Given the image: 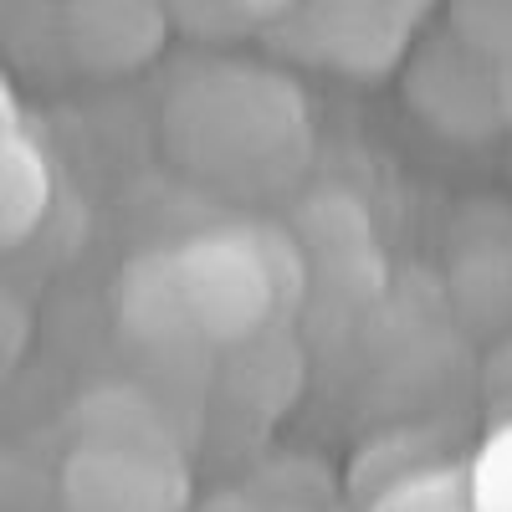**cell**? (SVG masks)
Wrapping results in <instances>:
<instances>
[{
	"instance_id": "7c38bea8",
	"label": "cell",
	"mask_w": 512,
	"mask_h": 512,
	"mask_svg": "<svg viewBox=\"0 0 512 512\" xmlns=\"http://www.w3.org/2000/svg\"><path fill=\"white\" fill-rule=\"evenodd\" d=\"M11 134H21V128H16V118H11V98H6V88H0V139H11Z\"/></svg>"
},
{
	"instance_id": "9c48e42d",
	"label": "cell",
	"mask_w": 512,
	"mask_h": 512,
	"mask_svg": "<svg viewBox=\"0 0 512 512\" xmlns=\"http://www.w3.org/2000/svg\"><path fill=\"white\" fill-rule=\"evenodd\" d=\"M446 31L456 41H466L482 62L507 67L512 62V6L507 0H477V6H451L446 11Z\"/></svg>"
},
{
	"instance_id": "5b68a950",
	"label": "cell",
	"mask_w": 512,
	"mask_h": 512,
	"mask_svg": "<svg viewBox=\"0 0 512 512\" xmlns=\"http://www.w3.org/2000/svg\"><path fill=\"white\" fill-rule=\"evenodd\" d=\"M425 6H292L267 21L292 52L349 77L395 72L420 36Z\"/></svg>"
},
{
	"instance_id": "3957f363",
	"label": "cell",
	"mask_w": 512,
	"mask_h": 512,
	"mask_svg": "<svg viewBox=\"0 0 512 512\" xmlns=\"http://www.w3.org/2000/svg\"><path fill=\"white\" fill-rule=\"evenodd\" d=\"M405 103L456 144H487L502 134V103H497V67L482 62L466 41L441 26L420 31L400 62Z\"/></svg>"
},
{
	"instance_id": "8992f818",
	"label": "cell",
	"mask_w": 512,
	"mask_h": 512,
	"mask_svg": "<svg viewBox=\"0 0 512 512\" xmlns=\"http://www.w3.org/2000/svg\"><path fill=\"white\" fill-rule=\"evenodd\" d=\"M62 36L88 72H134L169 36L164 6H67Z\"/></svg>"
},
{
	"instance_id": "ba28073f",
	"label": "cell",
	"mask_w": 512,
	"mask_h": 512,
	"mask_svg": "<svg viewBox=\"0 0 512 512\" xmlns=\"http://www.w3.org/2000/svg\"><path fill=\"white\" fill-rule=\"evenodd\" d=\"M47 200H52V175L36 144L26 134L0 139V246L26 241L47 216Z\"/></svg>"
},
{
	"instance_id": "8fae6325",
	"label": "cell",
	"mask_w": 512,
	"mask_h": 512,
	"mask_svg": "<svg viewBox=\"0 0 512 512\" xmlns=\"http://www.w3.org/2000/svg\"><path fill=\"white\" fill-rule=\"evenodd\" d=\"M497 103H502V123L512 128V62L497 67Z\"/></svg>"
},
{
	"instance_id": "4fadbf2b",
	"label": "cell",
	"mask_w": 512,
	"mask_h": 512,
	"mask_svg": "<svg viewBox=\"0 0 512 512\" xmlns=\"http://www.w3.org/2000/svg\"><path fill=\"white\" fill-rule=\"evenodd\" d=\"M410 512H466V507H456V502H420V507H410Z\"/></svg>"
},
{
	"instance_id": "30bf717a",
	"label": "cell",
	"mask_w": 512,
	"mask_h": 512,
	"mask_svg": "<svg viewBox=\"0 0 512 512\" xmlns=\"http://www.w3.org/2000/svg\"><path fill=\"white\" fill-rule=\"evenodd\" d=\"M169 16H175V26H185L190 36L226 41V36H246L256 26H267L277 16V6H175Z\"/></svg>"
},
{
	"instance_id": "6da1fadb",
	"label": "cell",
	"mask_w": 512,
	"mask_h": 512,
	"mask_svg": "<svg viewBox=\"0 0 512 512\" xmlns=\"http://www.w3.org/2000/svg\"><path fill=\"white\" fill-rule=\"evenodd\" d=\"M169 149L210 180L262 190L308 154L297 93L256 67H205L169 98Z\"/></svg>"
},
{
	"instance_id": "277c9868",
	"label": "cell",
	"mask_w": 512,
	"mask_h": 512,
	"mask_svg": "<svg viewBox=\"0 0 512 512\" xmlns=\"http://www.w3.org/2000/svg\"><path fill=\"white\" fill-rule=\"evenodd\" d=\"M190 482L169 441L82 436L62 466L67 512H185Z\"/></svg>"
},
{
	"instance_id": "7a4b0ae2",
	"label": "cell",
	"mask_w": 512,
	"mask_h": 512,
	"mask_svg": "<svg viewBox=\"0 0 512 512\" xmlns=\"http://www.w3.org/2000/svg\"><path fill=\"white\" fill-rule=\"evenodd\" d=\"M292 251L267 231H210L169 251L175 292L195 344L241 349L262 333L292 297Z\"/></svg>"
},
{
	"instance_id": "52a82bcc",
	"label": "cell",
	"mask_w": 512,
	"mask_h": 512,
	"mask_svg": "<svg viewBox=\"0 0 512 512\" xmlns=\"http://www.w3.org/2000/svg\"><path fill=\"white\" fill-rule=\"evenodd\" d=\"M123 328L139 338L144 349H185L195 344V333L185 323V303H180V292H175V272H169V251L159 256H144V262L128 267L123 277Z\"/></svg>"
}]
</instances>
